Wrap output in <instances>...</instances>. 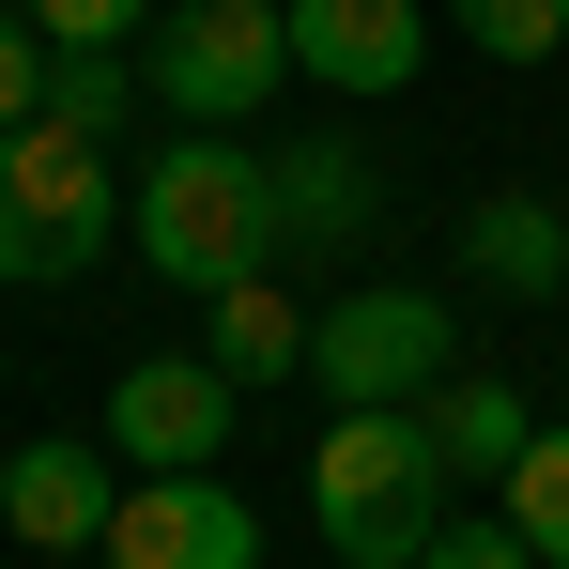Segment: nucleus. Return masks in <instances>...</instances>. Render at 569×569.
Segmentation results:
<instances>
[{"instance_id":"1","label":"nucleus","mask_w":569,"mask_h":569,"mask_svg":"<svg viewBox=\"0 0 569 569\" xmlns=\"http://www.w3.org/2000/svg\"><path fill=\"white\" fill-rule=\"evenodd\" d=\"M123 247L186 292V308H216V292H247V278H278V262H292V231H278V154H262V139L186 123V139L123 186Z\"/></svg>"},{"instance_id":"2","label":"nucleus","mask_w":569,"mask_h":569,"mask_svg":"<svg viewBox=\"0 0 569 569\" xmlns=\"http://www.w3.org/2000/svg\"><path fill=\"white\" fill-rule=\"evenodd\" d=\"M447 447H431V416L416 400H370V416H339L323 447H308V523H323V555L339 569H416L431 555V523H447Z\"/></svg>"},{"instance_id":"3","label":"nucleus","mask_w":569,"mask_h":569,"mask_svg":"<svg viewBox=\"0 0 569 569\" xmlns=\"http://www.w3.org/2000/svg\"><path fill=\"white\" fill-rule=\"evenodd\" d=\"M123 247V170L78 123H16L0 139V292H62Z\"/></svg>"},{"instance_id":"4","label":"nucleus","mask_w":569,"mask_h":569,"mask_svg":"<svg viewBox=\"0 0 569 569\" xmlns=\"http://www.w3.org/2000/svg\"><path fill=\"white\" fill-rule=\"evenodd\" d=\"M139 93L170 108V123H262L292 93V0H170L154 31H139Z\"/></svg>"},{"instance_id":"5","label":"nucleus","mask_w":569,"mask_h":569,"mask_svg":"<svg viewBox=\"0 0 569 569\" xmlns=\"http://www.w3.org/2000/svg\"><path fill=\"white\" fill-rule=\"evenodd\" d=\"M462 370V308L431 278H355L323 323H308V385L339 400V416H370V400H431V385Z\"/></svg>"},{"instance_id":"6","label":"nucleus","mask_w":569,"mask_h":569,"mask_svg":"<svg viewBox=\"0 0 569 569\" xmlns=\"http://www.w3.org/2000/svg\"><path fill=\"white\" fill-rule=\"evenodd\" d=\"M231 416H247V385L216 370V355H139V370L108 385V462L123 477H216Z\"/></svg>"},{"instance_id":"7","label":"nucleus","mask_w":569,"mask_h":569,"mask_svg":"<svg viewBox=\"0 0 569 569\" xmlns=\"http://www.w3.org/2000/svg\"><path fill=\"white\" fill-rule=\"evenodd\" d=\"M93 569H262V523H247V492H216V477H123Z\"/></svg>"},{"instance_id":"8","label":"nucleus","mask_w":569,"mask_h":569,"mask_svg":"<svg viewBox=\"0 0 569 569\" xmlns=\"http://www.w3.org/2000/svg\"><path fill=\"white\" fill-rule=\"evenodd\" d=\"M416 62H431V0H292V78H323V93H416Z\"/></svg>"},{"instance_id":"9","label":"nucleus","mask_w":569,"mask_h":569,"mask_svg":"<svg viewBox=\"0 0 569 569\" xmlns=\"http://www.w3.org/2000/svg\"><path fill=\"white\" fill-rule=\"evenodd\" d=\"M108 508H123V462H108V447H78V431H31V447L0 462V523H16L31 555H93Z\"/></svg>"},{"instance_id":"10","label":"nucleus","mask_w":569,"mask_h":569,"mask_svg":"<svg viewBox=\"0 0 569 569\" xmlns=\"http://www.w3.org/2000/svg\"><path fill=\"white\" fill-rule=\"evenodd\" d=\"M462 278L555 308V292H569V216H555V200H523V186H492V200L462 216Z\"/></svg>"},{"instance_id":"11","label":"nucleus","mask_w":569,"mask_h":569,"mask_svg":"<svg viewBox=\"0 0 569 569\" xmlns=\"http://www.w3.org/2000/svg\"><path fill=\"white\" fill-rule=\"evenodd\" d=\"M370 216H385V186H370L355 139H292V154H278V231H292V262H308V247H355Z\"/></svg>"},{"instance_id":"12","label":"nucleus","mask_w":569,"mask_h":569,"mask_svg":"<svg viewBox=\"0 0 569 569\" xmlns=\"http://www.w3.org/2000/svg\"><path fill=\"white\" fill-rule=\"evenodd\" d=\"M308 323H323V308H292V278H247V292L200 308V355H216L231 385H292L308 370Z\"/></svg>"},{"instance_id":"13","label":"nucleus","mask_w":569,"mask_h":569,"mask_svg":"<svg viewBox=\"0 0 569 569\" xmlns=\"http://www.w3.org/2000/svg\"><path fill=\"white\" fill-rule=\"evenodd\" d=\"M416 416H431L447 477H508V462H523V431H539V416H523V385H492V370H447Z\"/></svg>"},{"instance_id":"14","label":"nucleus","mask_w":569,"mask_h":569,"mask_svg":"<svg viewBox=\"0 0 569 569\" xmlns=\"http://www.w3.org/2000/svg\"><path fill=\"white\" fill-rule=\"evenodd\" d=\"M123 108H154V93H139V47H47V123L123 139Z\"/></svg>"},{"instance_id":"15","label":"nucleus","mask_w":569,"mask_h":569,"mask_svg":"<svg viewBox=\"0 0 569 569\" xmlns=\"http://www.w3.org/2000/svg\"><path fill=\"white\" fill-rule=\"evenodd\" d=\"M492 508L523 523V555H539V569H569V431H523V462L492 477Z\"/></svg>"},{"instance_id":"16","label":"nucleus","mask_w":569,"mask_h":569,"mask_svg":"<svg viewBox=\"0 0 569 569\" xmlns=\"http://www.w3.org/2000/svg\"><path fill=\"white\" fill-rule=\"evenodd\" d=\"M477 62H569V0H447Z\"/></svg>"},{"instance_id":"17","label":"nucleus","mask_w":569,"mask_h":569,"mask_svg":"<svg viewBox=\"0 0 569 569\" xmlns=\"http://www.w3.org/2000/svg\"><path fill=\"white\" fill-rule=\"evenodd\" d=\"M416 569H539V555H523V523H508V508H447Z\"/></svg>"},{"instance_id":"18","label":"nucleus","mask_w":569,"mask_h":569,"mask_svg":"<svg viewBox=\"0 0 569 569\" xmlns=\"http://www.w3.org/2000/svg\"><path fill=\"white\" fill-rule=\"evenodd\" d=\"M16 123H47V31H31V0H0V139Z\"/></svg>"},{"instance_id":"19","label":"nucleus","mask_w":569,"mask_h":569,"mask_svg":"<svg viewBox=\"0 0 569 569\" xmlns=\"http://www.w3.org/2000/svg\"><path fill=\"white\" fill-rule=\"evenodd\" d=\"M154 16H170V0H31V31H47V47H139Z\"/></svg>"},{"instance_id":"20","label":"nucleus","mask_w":569,"mask_h":569,"mask_svg":"<svg viewBox=\"0 0 569 569\" xmlns=\"http://www.w3.org/2000/svg\"><path fill=\"white\" fill-rule=\"evenodd\" d=\"M323 569H339V555H323Z\"/></svg>"}]
</instances>
